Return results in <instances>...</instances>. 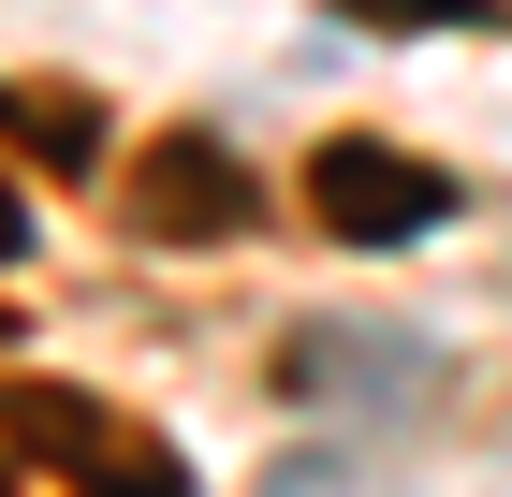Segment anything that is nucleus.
Returning a JSON list of instances; mask_svg holds the SVG:
<instances>
[{"instance_id":"nucleus-1","label":"nucleus","mask_w":512,"mask_h":497,"mask_svg":"<svg viewBox=\"0 0 512 497\" xmlns=\"http://www.w3.org/2000/svg\"><path fill=\"white\" fill-rule=\"evenodd\" d=\"M308 205H322V234H352V249H425L439 220H454V176H425L410 147H366V132H337V147L308 161Z\"/></svg>"},{"instance_id":"nucleus-2","label":"nucleus","mask_w":512,"mask_h":497,"mask_svg":"<svg viewBox=\"0 0 512 497\" xmlns=\"http://www.w3.org/2000/svg\"><path fill=\"white\" fill-rule=\"evenodd\" d=\"M0 424L30 439L44 468H74L88 497H191V468L161 454L147 424H118V410H88V395H0Z\"/></svg>"},{"instance_id":"nucleus-3","label":"nucleus","mask_w":512,"mask_h":497,"mask_svg":"<svg viewBox=\"0 0 512 497\" xmlns=\"http://www.w3.org/2000/svg\"><path fill=\"white\" fill-rule=\"evenodd\" d=\"M118 220L132 234H249V176H235V147H205V132H161L147 161L118 176Z\"/></svg>"},{"instance_id":"nucleus-4","label":"nucleus","mask_w":512,"mask_h":497,"mask_svg":"<svg viewBox=\"0 0 512 497\" xmlns=\"http://www.w3.org/2000/svg\"><path fill=\"white\" fill-rule=\"evenodd\" d=\"M337 30H498L512 44V0H337Z\"/></svg>"},{"instance_id":"nucleus-5","label":"nucleus","mask_w":512,"mask_h":497,"mask_svg":"<svg viewBox=\"0 0 512 497\" xmlns=\"http://www.w3.org/2000/svg\"><path fill=\"white\" fill-rule=\"evenodd\" d=\"M0 132L44 161H88V103H59V88H0Z\"/></svg>"},{"instance_id":"nucleus-6","label":"nucleus","mask_w":512,"mask_h":497,"mask_svg":"<svg viewBox=\"0 0 512 497\" xmlns=\"http://www.w3.org/2000/svg\"><path fill=\"white\" fill-rule=\"evenodd\" d=\"M15 249H30V205H15V191H0V264H15Z\"/></svg>"}]
</instances>
